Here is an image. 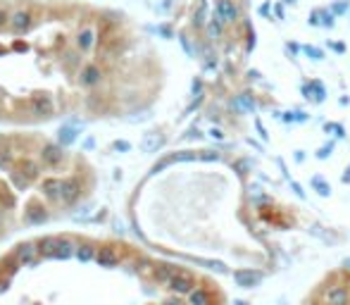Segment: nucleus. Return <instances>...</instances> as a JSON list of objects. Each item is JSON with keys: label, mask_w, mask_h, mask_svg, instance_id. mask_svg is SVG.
Wrapping results in <instances>:
<instances>
[{"label": "nucleus", "mask_w": 350, "mask_h": 305, "mask_svg": "<svg viewBox=\"0 0 350 305\" xmlns=\"http://www.w3.org/2000/svg\"><path fill=\"white\" fill-rule=\"evenodd\" d=\"M12 260L19 265H36L39 262V246L36 243H22L12 251Z\"/></svg>", "instance_id": "3"}, {"label": "nucleus", "mask_w": 350, "mask_h": 305, "mask_svg": "<svg viewBox=\"0 0 350 305\" xmlns=\"http://www.w3.org/2000/svg\"><path fill=\"white\" fill-rule=\"evenodd\" d=\"M10 14H12V12H7L5 7H0V29H2V27H7V24H10Z\"/></svg>", "instance_id": "25"}, {"label": "nucleus", "mask_w": 350, "mask_h": 305, "mask_svg": "<svg viewBox=\"0 0 350 305\" xmlns=\"http://www.w3.org/2000/svg\"><path fill=\"white\" fill-rule=\"evenodd\" d=\"M164 305H184L179 298H169V301H164Z\"/></svg>", "instance_id": "27"}, {"label": "nucleus", "mask_w": 350, "mask_h": 305, "mask_svg": "<svg viewBox=\"0 0 350 305\" xmlns=\"http://www.w3.org/2000/svg\"><path fill=\"white\" fill-rule=\"evenodd\" d=\"M95 262L100 267H117L121 262V255L117 253V248H98V258H95Z\"/></svg>", "instance_id": "11"}, {"label": "nucleus", "mask_w": 350, "mask_h": 305, "mask_svg": "<svg viewBox=\"0 0 350 305\" xmlns=\"http://www.w3.org/2000/svg\"><path fill=\"white\" fill-rule=\"evenodd\" d=\"M162 146V136H157V133H155V136H150V138H146V141H143V150H155V148H160Z\"/></svg>", "instance_id": "23"}, {"label": "nucleus", "mask_w": 350, "mask_h": 305, "mask_svg": "<svg viewBox=\"0 0 350 305\" xmlns=\"http://www.w3.org/2000/svg\"><path fill=\"white\" fill-rule=\"evenodd\" d=\"M62 181L65 179H50L43 184V196L53 203H62Z\"/></svg>", "instance_id": "14"}, {"label": "nucleus", "mask_w": 350, "mask_h": 305, "mask_svg": "<svg viewBox=\"0 0 350 305\" xmlns=\"http://www.w3.org/2000/svg\"><path fill=\"white\" fill-rule=\"evenodd\" d=\"M45 219H48V210H45V208H40V205H34V208L29 210V215H27L29 224H43Z\"/></svg>", "instance_id": "18"}, {"label": "nucleus", "mask_w": 350, "mask_h": 305, "mask_svg": "<svg viewBox=\"0 0 350 305\" xmlns=\"http://www.w3.org/2000/svg\"><path fill=\"white\" fill-rule=\"evenodd\" d=\"M238 17V10L231 0H219L217 2V19L219 22H233Z\"/></svg>", "instance_id": "13"}, {"label": "nucleus", "mask_w": 350, "mask_h": 305, "mask_svg": "<svg viewBox=\"0 0 350 305\" xmlns=\"http://www.w3.org/2000/svg\"><path fill=\"white\" fill-rule=\"evenodd\" d=\"M77 241L67 239V236H57V243H55V251L48 255L50 260H69V258H77Z\"/></svg>", "instance_id": "2"}, {"label": "nucleus", "mask_w": 350, "mask_h": 305, "mask_svg": "<svg viewBox=\"0 0 350 305\" xmlns=\"http://www.w3.org/2000/svg\"><path fill=\"white\" fill-rule=\"evenodd\" d=\"M95 43V31L93 29H81L77 34V48L79 50H91Z\"/></svg>", "instance_id": "15"}, {"label": "nucleus", "mask_w": 350, "mask_h": 305, "mask_svg": "<svg viewBox=\"0 0 350 305\" xmlns=\"http://www.w3.org/2000/svg\"><path fill=\"white\" fill-rule=\"evenodd\" d=\"M112 148H115V150H129V143H126V141H115Z\"/></svg>", "instance_id": "26"}, {"label": "nucleus", "mask_w": 350, "mask_h": 305, "mask_svg": "<svg viewBox=\"0 0 350 305\" xmlns=\"http://www.w3.org/2000/svg\"><path fill=\"white\" fill-rule=\"evenodd\" d=\"M10 162H12V153L10 150H0V170L10 167Z\"/></svg>", "instance_id": "24"}, {"label": "nucleus", "mask_w": 350, "mask_h": 305, "mask_svg": "<svg viewBox=\"0 0 350 305\" xmlns=\"http://www.w3.org/2000/svg\"><path fill=\"white\" fill-rule=\"evenodd\" d=\"M167 286H169V289H172L174 293H191L193 289H195V281H193V274H191L189 269H186V272H181L179 277L172 279V281H169Z\"/></svg>", "instance_id": "10"}, {"label": "nucleus", "mask_w": 350, "mask_h": 305, "mask_svg": "<svg viewBox=\"0 0 350 305\" xmlns=\"http://www.w3.org/2000/svg\"><path fill=\"white\" fill-rule=\"evenodd\" d=\"M189 303L191 305H210V296L207 291H202V289H193L189 293Z\"/></svg>", "instance_id": "21"}, {"label": "nucleus", "mask_w": 350, "mask_h": 305, "mask_svg": "<svg viewBox=\"0 0 350 305\" xmlns=\"http://www.w3.org/2000/svg\"><path fill=\"white\" fill-rule=\"evenodd\" d=\"M10 27H12V31L17 36L27 34L29 29L34 27V14H31V10H27V7L14 10V12L10 14Z\"/></svg>", "instance_id": "1"}, {"label": "nucleus", "mask_w": 350, "mask_h": 305, "mask_svg": "<svg viewBox=\"0 0 350 305\" xmlns=\"http://www.w3.org/2000/svg\"><path fill=\"white\" fill-rule=\"evenodd\" d=\"M181 272H186V269L184 267H176V265H157V267H153V279L160 281V284H169Z\"/></svg>", "instance_id": "9"}, {"label": "nucleus", "mask_w": 350, "mask_h": 305, "mask_svg": "<svg viewBox=\"0 0 350 305\" xmlns=\"http://www.w3.org/2000/svg\"><path fill=\"white\" fill-rule=\"evenodd\" d=\"M29 181H31V179H29L24 172H19V170H14L12 172V184L17 186V188H27Z\"/></svg>", "instance_id": "22"}, {"label": "nucleus", "mask_w": 350, "mask_h": 305, "mask_svg": "<svg viewBox=\"0 0 350 305\" xmlns=\"http://www.w3.org/2000/svg\"><path fill=\"white\" fill-rule=\"evenodd\" d=\"M233 279L238 281V286H243V289H253V286H257L262 281V274L253 272V269H241V272L233 274Z\"/></svg>", "instance_id": "12"}, {"label": "nucleus", "mask_w": 350, "mask_h": 305, "mask_svg": "<svg viewBox=\"0 0 350 305\" xmlns=\"http://www.w3.org/2000/svg\"><path fill=\"white\" fill-rule=\"evenodd\" d=\"M55 243H57V236H43V239L36 241V246H39V255H50L55 251Z\"/></svg>", "instance_id": "19"}, {"label": "nucleus", "mask_w": 350, "mask_h": 305, "mask_svg": "<svg viewBox=\"0 0 350 305\" xmlns=\"http://www.w3.org/2000/svg\"><path fill=\"white\" fill-rule=\"evenodd\" d=\"M81 196V181L79 179H65L62 181V205H74Z\"/></svg>", "instance_id": "7"}, {"label": "nucleus", "mask_w": 350, "mask_h": 305, "mask_svg": "<svg viewBox=\"0 0 350 305\" xmlns=\"http://www.w3.org/2000/svg\"><path fill=\"white\" fill-rule=\"evenodd\" d=\"M40 158H43V162L57 167V165H62V160H65V150H62L60 143H45V146L40 148Z\"/></svg>", "instance_id": "8"}, {"label": "nucleus", "mask_w": 350, "mask_h": 305, "mask_svg": "<svg viewBox=\"0 0 350 305\" xmlns=\"http://www.w3.org/2000/svg\"><path fill=\"white\" fill-rule=\"evenodd\" d=\"M57 138H60V143L69 146V143H74V141L79 138V129H74V127H62L60 133H57Z\"/></svg>", "instance_id": "20"}, {"label": "nucleus", "mask_w": 350, "mask_h": 305, "mask_svg": "<svg viewBox=\"0 0 350 305\" xmlns=\"http://www.w3.org/2000/svg\"><path fill=\"white\" fill-rule=\"evenodd\" d=\"M350 293L346 286H326L322 291V303L324 305H346Z\"/></svg>", "instance_id": "4"}, {"label": "nucleus", "mask_w": 350, "mask_h": 305, "mask_svg": "<svg viewBox=\"0 0 350 305\" xmlns=\"http://www.w3.org/2000/svg\"><path fill=\"white\" fill-rule=\"evenodd\" d=\"M103 81V69L98 65H86L83 69H81L79 74V84L81 86H86V88H93V86H98Z\"/></svg>", "instance_id": "6"}, {"label": "nucleus", "mask_w": 350, "mask_h": 305, "mask_svg": "<svg viewBox=\"0 0 350 305\" xmlns=\"http://www.w3.org/2000/svg\"><path fill=\"white\" fill-rule=\"evenodd\" d=\"M31 112H34L36 117H40V120L53 117V112H55L53 98H50V95H34V98H31Z\"/></svg>", "instance_id": "5"}, {"label": "nucleus", "mask_w": 350, "mask_h": 305, "mask_svg": "<svg viewBox=\"0 0 350 305\" xmlns=\"http://www.w3.org/2000/svg\"><path fill=\"white\" fill-rule=\"evenodd\" d=\"M95 258H98V248L93 243H81L77 248V260H81V262H93Z\"/></svg>", "instance_id": "16"}, {"label": "nucleus", "mask_w": 350, "mask_h": 305, "mask_svg": "<svg viewBox=\"0 0 350 305\" xmlns=\"http://www.w3.org/2000/svg\"><path fill=\"white\" fill-rule=\"evenodd\" d=\"M14 170H19V172H24L29 179H34L36 174H39V165L34 162V160L29 158H22V160H14Z\"/></svg>", "instance_id": "17"}]
</instances>
